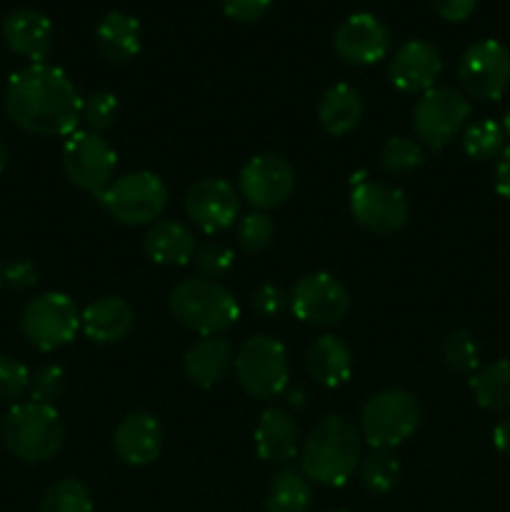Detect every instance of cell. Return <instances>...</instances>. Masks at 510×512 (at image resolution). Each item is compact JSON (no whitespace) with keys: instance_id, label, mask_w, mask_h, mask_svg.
Listing matches in <instances>:
<instances>
[{"instance_id":"6da1fadb","label":"cell","mask_w":510,"mask_h":512,"mask_svg":"<svg viewBox=\"0 0 510 512\" xmlns=\"http://www.w3.org/2000/svg\"><path fill=\"white\" fill-rule=\"evenodd\" d=\"M5 113L20 130L40 138H63L83 120V95L65 70L33 63L10 75Z\"/></svg>"},{"instance_id":"7a4b0ae2","label":"cell","mask_w":510,"mask_h":512,"mask_svg":"<svg viewBox=\"0 0 510 512\" xmlns=\"http://www.w3.org/2000/svg\"><path fill=\"white\" fill-rule=\"evenodd\" d=\"M363 433L345 415H325L300 445V473L315 485L340 488L363 460Z\"/></svg>"},{"instance_id":"3957f363","label":"cell","mask_w":510,"mask_h":512,"mask_svg":"<svg viewBox=\"0 0 510 512\" xmlns=\"http://www.w3.org/2000/svg\"><path fill=\"white\" fill-rule=\"evenodd\" d=\"M170 313L180 325L210 338L233 328L240 318V305L225 285L210 278L180 280L170 293Z\"/></svg>"},{"instance_id":"277c9868","label":"cell","mask_w":510,"mask_h":512,"mask_svg":"<svg viewBox=\"0 0 510 512\" xmlns=\"http://www.w3.org/2000/svg\"><path fill=\"white\" fill-rule=\"evenodd\" d=\"M3 443L23 463H45L63 448L65 430L55 405L15 403L3 420Z\"/></svg>"},{"instance_id":"5b68a950","label":"cell","mask_w":510,"mask_h":512,"mask_svg":"<svg viewBox=\"0 0 510 512\" xmlns=\"http://www.w3.org/2000/svg\"><path fill=\"white\" fill-rule=\"evenodd\" d=\"M423 420V405L410 390L388 388L375 393L360 410V433L368 448L395 450L413 438Z\"/></svg>"},{"instance_id":"8992f818","label":"cell","mask_w":510,"mask_h":512,"mask_svg":"<svg viewBox=\"0 0 510 512\" xmlns=\"http://www.w3.org/2000/svg\"><path fill=\"white\" fill-rule=\"evenodd\" d=\"M235 378L255 400L280 398L288 388V350L270 335H250L235 353Z\"/></svg>"},{"instance_id":"52a82bcc","label":"cell","mask_w":510,"mask_h":512,"mask_svg":"<svg viewBox=\"0 0 510 512\" xmlns=\"http://www.w3.org/2000/svg\"><path fill=\"white\" fill-rule=\"evenodd\" d=\"M100 205L123 225H153L168 208V188L150 170L120 175L98 195Z\"/></svg>"},{"instance_id":"ba28073f","label":"cell","mask_w":510,"mask_h":512,"mask_svg":"<svg viewBox=\"0 0 510 512\" xmlns=\"http://www.w3.org/2000/svg\"><path fill=\"white\" fill-rule=\"evenodd\" d=\"M118 153L113 145L93 130H75L63 145V173L83 193L98 198L113 183Z\"/></svg>"},{"instance_id":"9c48e42d","label":"cell","mask_w":510,"mask_h":512,"mask_svg":"<svg viewBox=\"0 0 510 512\" xmlns=\"http://www.w3.org/2000/svg\"><path fill=\"white\" fill-rule=\"evenodd\" d=\"M470 118V103L460 90L435 85L425 90L413 108V130L430 150H443Z\"/></svg>"},{"instance_id":"30bf717a","label":"cell","mask_w":510,"mask_h":512,"mask_svg":"<svg viewBox=\"0 0 510 512\" xmlns=\"http://www.w3.org/2000/svg\"><path fill=\"white\" fill-rule=\"evenodd\" d=\"M20 330L33 348L43 353L73 343L80 330V310L63 293H43L25 305Z\"/></svg>"},{"instance_id":"8fae6325","label":"cell","mask_w":510,"mask_h":512,"mask_svg":"<svg viewBox=\"0 0 510 512\" xmlns=\"http://www.w3.org/2000/svg\"><path fill=\"white\" fill-rule=\"evenodd\" d=\"M458 78L473 98L500 100L510 88V50L500 40H478L460 58Z\"/></svg>"},{"instance_id":"7c38bea8","label":"cell","mask_w":510,"mask_h":512,"mask_svg":"<svg viewBox=\"0 0 510 512\" xmlns=\"http://www.w3.org/2000/svg\"><path fill=\"white\" fill-rule=\"evenodd\" d=\"M290 313L308 325L330 328L340 323L350 310L345 285L330 273L303 275L290 290Z\"/></svg>"},{"instance_id":"4fadbf2b","label":"cell","mask_w":510,"mask_h":512,"mask_svg":"<svg viewBox=\"0 0 510 512\" xmlns=\"http://www.w3.org/2000/svg\"><path fill=\"white\" fill-rule=\"evenodd\" d=\"M350 213L360 228L375 235L398 233L408 223L410 205L400 188L380 180H363L350 193Z\"/></svg>"},{"instance_id":"5bb4252c","label":"cell","mask_w":510,"mask_h":512,"mask_svg":"<svg viewBox=\"0 0 510 512\" xmlns=\"http://www.w3.org/2000/svg\"><path fill=\"white\" fill-rule=\"evenodd\" d=\"M240 195L255 210H273L288 203L295 190V168L275 153H263L250 158L240 170Z\"/></svg>"},{"instance_id":"9a60e30c","label":"cell","mask_w":510,"mask_h":512,"mask_svg":"<svg viewBox=\"0 0 510 512\" xmlns=\"http://www.w3.org/2000/svg\"><path fill=\"white\" fill-rule=\"evenodd\" d=\"M388 25L370 13H355L338 25L333 38V48L345 63L373 65L390 53Z\"/></svg>"},{"instance_id":"2e32d148","label":"cell","mask_w":510,"mask_h":512,"mask_svg":"<svg viewBox=\"0 0 510 512\" xmlns=\"http://www.w3.org/2000/svg\"><path fill=\"white\" fill-rule=\"evenodd\" d=\"M240 195L228 180L203 178L185 195V210L203 233H220L235 223L240 213Z\"/></svg>"},{"instance_id":"e0dca14e","label":"cell","mask_w":510,"mask_h":512,"mask_svg":"<svg viewBox=\"0 0 510 512\" xmlns=\"http://www.w3.org/2000/svg\"><path fill=\"white\" fill-rule=\"evenodd\" d=\"M440 73H443V58L438 48L428 40H408L393 53L388 63L390 83L400 93H420L435 88Z\"/></svg>"},{"instance_id":"ac0fdd59","label":"cell","mask_w":510,"mask_h":512,"mask_svg":"<svg viewBox=\"0 0 510 512\" xmlns=\"http://www.w3.org/2000/svg\"><path fill=\"white\" fill-rule=\"evenodd\" d=\"M113 448L123 463L143 468L158 460L163 450V425L150 413H130L115 425Z\"/></svg>"},{"instance_id":"d6986e66","label":"cell","mask_w":510,"mask_h":512,"mask_svg":"<svg viewBox=\"0 0 510 512\" xmlns=\"http://www.w3.org/2000/svg\"><path fill=\"white\" fill-rule=\"evenodd\" d=\"M3 40L15 55L33 63H45L53 50V23L33 8H18L5 15Z\"/></svg>"},{"instance_id":"ffe728a7","label":"cell","mask_w":510,"mask_h":512,"mask_svg":"<svg viewBox=\"0 0 510 512\" xmlns=\"http://www.w3.org/2000/svg\"><path fill=\"white\" fill-rule=\"evenodd\" d=\"M255 450L265 463H290L300 455V430L285 408H268L255 425Z\"/></svg>"},{"instance_id":"44dd1931","label":"cell","mask_w":510,"mask_h":512,"mask_svg":"<svg viewBox=\"0 0 510 512\" xmlns=\"http://www.w3.org/2000/svg\"><path fill=\"white\" fill-rule=\"evenodd\" d=\"M135 325V313L130 308L128 300L115 298V295H105V298L93 300L85 305L80 313V328L88 335L93 343L113 345L128 338L130 330Z\"/></svg>"},{"instance_id":"7402d4cb","label":"cell","mask_w":510,"mask_h":512,"mask_svg":"<svg viewBox=\"0 0 510 512\" xmlns=\"http://www.w3.org/2000/svg\"><path fill=\"white\" fill-rule=\"evenodd\" d=\"M233 363L235 350L230 340L220 338V335H210V338L198 340L193 348H188L183 358V370L193 385L213 388L220 380L228 378Z\"/></svg>"},{"instance_id":"603a6c76","label":"cell","mask_w":510,"mask_h":512,"mask_svg":"<svg viewBox=\"0 0 510 512\" xmlns=\"http://www.w3.org/2000/svg\"><path fill=\"white\" fill-rule=\"evenodd\" d=\"M143 248L153 263L180 268V265L193 263L198 245H195V235L188 225L178 223V220H155L145 233Z\"/></svg>"},{"instance_id":"cb8c5ba5","label":"cell","mask_w":510,"mask_h":512,"mask_svg":"<svg viewBox=\"0 0 510 512\" xmlns=\"http://www.w3.org/2000/svg\"><path fill=\"white\" fill-rule=\"evenodd\" d=\"M308 373L323 388H338L353 373L350 348L335 335H320L308 348Z\"/></svg>"},{"instance_id":"d4e9b609","label":"cell","mask_w":510,"mask_h":512,"mask_svg":"<svg viewBox=\"0 0 510 512\" xmlns=\"http://www.w3.org/2000/svg\"><path fill=\"white\" fill-rule=\"evenodd\" d=\"M365 115V103L360 93L350 85L338 83L323 93L318 103V120L328 135H348L360 125Z\"/></svg>"},{"instance_id":"484cf974","label":"cell","mask_w":510,"mask_h":512,"mask_svg":"<svg viewBox=\"0 0 510 512\" xmlns=\"http://www.w3.org/2000/svg\"><path fill=\"white\" fill-rule=\"evenodd\" d=\"M95 43L100 53L113 63H128L140 53V23L123 10L105 15L95 28Z\"/></svg>"},{"instance_id":"4316f807","label":"cell","mask_w":510,"mask_h":512,"mask_svg":"<svg viewBox=\"0 0 510 512\" xmlns=\"http://www.w3.org/2000/svg\"><path fill=\"white\" fill-rule=\"evenodd\" d=\"M313 503V483L300 468H283L270 480L265 512H308Z\"/></svg>"},{"instance_id":"83f0119b","label":"cell","mask_w":510,"mask_h":512,"mask_svg":"<svg viewBox=\"0 0 510 512\" xmlns=\"http://www.w3.org/2000/svg\"><path fill=\"white\" fill-rule=\"evenodd\" d=\"M470 390L480 408L495 413L510 410V360H495L475 370L470 378Z\"/></svg>"},{"instance_id":"f1b7e54d","label":"cell","mask_w":510,"mask_h":512,"mask_svg":"<svg viewBox=\"0 0 510 512\" xmlns=\"http://www.w3.org/2000/svg\"><path fill=\"white\" fill-rule=\"evenodd\" d=\"M360 483L368 493L385 495L398 485L400 478V460L395 450L370 448L368 455L360 460Z\"/></svg>"},{"instance_id":"f546056e","label":"cell","mask_w":510,"mask_h":512,"mask_svg":"<svg viewBox=\"0 0 510 512\" xmlns=\"http://www.w3.org/2000/svg\"><path fill=\"white\" fill-rule=\"evenodd\" d=\"M505 128L495 120H478L463 130V150L470 160L488 163L498 160L505 150Z\"/></svg>"},{"instance_id":"4dcf8cb0","label":"cell","mask_w":510,"mask_h":512,"mask_svg":"<svg viewBox=\"0 0 510 512\" xmlns=\"http://www.w3.org/2000/svg\"><path fill=\"white\" fill-rule=\"evenodd\" d=\"M425 163V148L420 140L405 138V135H393L380 150V165L390 175L413 173L415 168Z\"/></svg>"},{"instance_id":"1f68e13d","label":"cell","mask_w":510,"mask_h":512,"mask_svg":"<svg viewBox=\"0 0 510 512\" xmlns=\"http://www.w3.org/2000/svg\"><path fill=\"white\" fill-rule=\"evenodd\" d=\"M40 512H93V495L80 480H60L43 495Z\"/></svg>"},{"instance_id":"d6a6232c","label":"cell","mask_w":510,"mask_h":512,"mask_svg":"<svg viewBox=\"0 0 510 512\" xmlns=\"http://www.w3.org/2000/svg\"><path fill=\"white\" fill-rule=\"evenodd\" d=\"M235 238H238V245L245 253H263L275 238L273 218L263 210H253L245 218H240L238 228H235Z\"/></svg>"},{"instance_id":"836d02e7","label":"cell","mask_w":510,"mask_h":512,"mask_svg":"<svg viewBox=\"0 0 510 512\" xmlns=\"http://www.w3.org/2000/svg\"><path fill=\"white\" fill-rule=\"evenodd\" d=\"M443 360L455 373H475L480 363V350L468 330H453L443 340Z\"/></svg>"},{"instance_id":"e575fe53","label":"cell","mask_w":510,"mask_h":512,"mask_svg":"<svg viewBox=\"0 0 510 512\" xmlns=\"http://www.w3.org/2000/svg\"><path fill=\"white\" fill-rule=\"evenodd\" d=\"M118 98L108 90H98V93L83 98V123L88 125V130L103 135L105 130H110L118 120Z\"/></svg>"},{"instance_id":"d590c367","label":"cell","mask_w":510,"mask_h":512,"mask_svg":"<svg viewBox=\"0 0 510 512\" xmlns=\"http://www.w3.org/2000/svg\"><path fill=\"white\" fill-rule=\"evenodd\" d=\"M233 260H235L233 250L223 243H213V240H210V243L198 245V248H195V255H193L195 268L200 270V275H203V278H210V280L230 273V268H233Z\"/></svg>"},{"instance_id":"8d00e7d4","label":"cell","mask_w":510,"mask_h":512,"mask_svg":"<svg viewBox=\"0 0 510 512\" xmlns=\"http://www.w3.org/2000/svg\"><path fill=\"white\" fill-rule=\"evenodd\" d=\"M30 388V373L13 355L0 353V400L15 403Z\"/></svg>"},{"instance_id":"74e56055","label":"cell","mask_w":510,"mask_h":512,"mask_svg":"<svg viewBox=\"0 0 510 512\" xmlns=\"http://www.w3.org/2000/svg\"><path fill=\"white\" fill-rule=\"evenodd\" d=\"M65 390V373L60 365H43L35 375H30V395L33 403L53 405Z\"/></svg>"},{"instance_id":"f35d334b","label":"cell","mask_w":510,"mask_h":512,"mask_svg":"<svg viewBox=\"0 0 510 512\" xmlns=\"http://www.w3.org/2000/svg\"><path fill=\"white\" fill-rule=\"evenodd\" d=\"M253 310L260 318H275L290 310V295L278 285H263L253 293Z\"/></svg>"},{"instance_id":"ab89813d","label":"cell","mask_w":510,"mask_h":512,"mask_svg":"<svg viewBox=\"0 0 510 512\" xmlns=\"http://www.w3.org/2000/svg\"><path fill=\"white\" fill-rule=\"evenodd\" d=\"M225 15L238 23H253V20L263 18L273 0H220Z\"/></svg>"},{"instance_id":"60d3db41","label":"cell","mask_w":510,"mask_h":512,"mask_svg":"<svg viewBox=\"0 0 510 512\" xmlns=\"http://www.w3.org/2000/svg\"><path fill=\"white\" fill-rule=\"evenodd\" d=\"M3 283L15 290H28L38 283V270L28 260H13L3 268Z\"/></svg>"},{"instance_id":"b9f144b4","label":"cell","mask_w":510,"mask_h":512,"mask_svg":"<svg viewBox=\"0 0 510 512\" xmlns=\"http://www.w3.org/2000/svg\"><path fill=\"white\" fill-rule=\"evenodd\" d=\"M430 5L448 23H463V20H468L475 13L478 0H430Z\"/></svg>"},{"instance_id":"7bdbcfd3","label":"cell","mask_w":510,"mask_h":512,"mask_svg":"<svg viewBox=\"0 0 510 512\" xmlns=\"http://www.w3.org/2000/svg\"><path fill=\"white\" fill-rule=\"evenodd\" d=\"M495 190L510 200V148H505L495 163Z\"/></svg>"},{"instance_id":"ee69618b","label":"cell","mask_w":510,"mask_h":512,"mask_svg":"<svg viewBox=\"0 0 510 512\" xmlns=\"http://www.w3.org/2000/svg\"><path fill=\"white\" fill-rule=\"evenodd\" d=\"M493 443L498 448V453H503L505 458H510V415H505L493 430Z\"/></svg>"},{"instance_id":"f6af8a7d","label":"cell","mask_w":510,"mask_h":512,"mask_svg":"<svg viewBox=\"0 0 510 512\" xmlns=\"http://www.w3.org/2000/svg\"><path fill=\"white\" fill-rule=\"evenodd\" d=\"M5 165H8V145L0 140V170H3Z\"/></svg>"},{"instance_id":"bcb514c9","label":"cell","mask_w":510,"mask_h":512,"mask_svg":"<svg viewBox=\"0 0 510 512\" xmlns=\"http://www.w3.org/2000/svg\"><path fill=\"white\" fill-rule=\"evenodd\" d=\"M503 128H505V135H508V138H510V108H508V113H505Z\"/></svg>"},{"instance_id":"7dc6e473","label":"cell","mask_w":510,"mask_h":512,"mask_svg":"<svg viewBox=\"0 0 510 512\" xmlns=\"http://www.w3.org/2000/svg\"><path fill=\"white\" fill-rule=\"evenodd\" d=\"M0 283H3V268H0Z\"/></svg>"},{"instance_id":"c3c4849f","label":"cell","mask_w":510,"mask_h":512,"mask_svg":"<svg viewBox=\"0 0 510 512\" xmlns=\"http://www.w3.org/2000/svg\"><path fill=\"white\" fill-rule=\"evenodd\" d=\"M328 512H348V510H328Z\"/></svg>"},{"instance_id":"681fc988","label":"cell","mask_w":510,"mask_h":512,"mask_svg":"<svg viewBox=\"0 0 510 512\" xmlns=\"http://www.w3.org/2000/svg\"><path fill=\"white\" fill-rule=\"evenodd\" d=\"M0 440H3V435H0Z\"/></svg>"}]
</instances>
